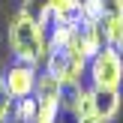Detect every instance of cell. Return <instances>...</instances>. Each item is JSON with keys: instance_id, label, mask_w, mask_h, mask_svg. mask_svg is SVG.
I'll return each mask as SVG.
<instances>
[{"instance_id": "1", "label": "cell", "mask_w": 123, "mask_h": 123, "mask_svg": "<svg viewBox=\"0 0 123 123\" xmlns=\"http://www.w3.org/2000/svg\"><path fill=\"white\" fill-rule=\"evenodd\" d=\"M9 51L15 60L21 63H33L42 69L48 57V33H45V24L30 18L27 12L18 9L9 21Z\"/></svg>"}, {"instance_id": "2", "label": "cell", "mask_w": 123, "mask_h": 123, "mask_svg": "<svg viewBox=\"0 0 123 123\" xmlns=\"http://www.w3.org/2000/svg\"><path fill=\"white\" fill-rule=\"evenodd\" d=\"M42 69L57 75L63 84H81V78L87 75V57L78 48V36L72 45H63V48L48 45V57L42 63Z\"/></svg>"}, {"instance_id": "3", "label": "cell", "mask_w": 123, "mask_h": 123, "mask_svg": "<svg viewBox=\"0 0 123 123\" xmlns=\"http://www.w3.org/2000/svg\"><path fill=\"white\" fill-rule=\"evenodd\" d=\"M90 87H117L123 84V54L111 45H102L93 57L87 60Z\"/></svg>"}, {"instance_id": "4", "label": "cell", "mask_w": 123, "mask_h": 123, "mask_svg": "<svg viewBox=\"0 0 123 123\" xmlns=\"http://www.w3.org/2000/svg\"><path fill=\"white\" fill-rule=\"evenodd\" d=\"M36 81H39V66H33V63H21V60H15L12 66L3 69V84H6V90H9L12 99L33 96Z\"/></svg>"}, {"instance_id": "5", "label": "cell", "mask_w": 123, "mask_h": 123, "mask_svg": "<svg viewBox=\"0 0 123 123\" xmlns=\"http://www.w3.org/2000/svg\"><path fill=\"white\" fill-rule=\"evenodd\" d=\"M102 33H105V45L117 48L123 54V0H105Z\"/></svg>"}, {"instance_id": "6", "label": "cell", "mask_w": 123, "mask_h": 123, "mask_svg": "<svg viewBox=\"0 0 123 123\" xmlns=\"http://www.w3.org/2000/svg\"><path fill=\"white\" fill-rule=\"evenodd\" d=\"M120 105H123V99H120L117 87H93V111H96V117L102 123L117 120Z\"/></svg>"}, {"instance_id": "7", "label": "cell", "mask_w": 123, "mask_h": 123, "mask_svg": "<svg viewBox=\"0 0 123 123\" xmlns=\"http://www.w3.org/2000/svg\"><path fill=\"white\" fill-rule=\"evenodd\" d=\"M105 45V33H102V21H81L78 24V48L84 57H93L99 48Z\"/></svg>"}, {"instance_id": "8", "label": "cell", "mask_w": 123, "mask_h": 123, "mask_svg": "<svg viewBox=\"0 0 123 123\" xmlns=\"http://www.w3.org/2000/svg\"><path fill=\"white\" fill-rule=\"evenodd\" d=\"M66 114H69L72 120L96 117V111H93V87H84V84H81V90L75 93V99H72V105H69Z\"/></svg>"}, {"instance_id": "9", "label": "cell", "mask_w": 123, "mask_h": 123, "mask_svg": "<svg viewBox=\"0 0 123 123\" xmlns=\"http://www.w3.org/2000/svg\"><path fill=\"white\" fill-rule=\"evenodd\" d=\"M51 21H81V0H51Z\"/></svg>"}, {"instance_id": "10", "label": "cell", "mask_w": 123, "mask_h": 123, "mask_svg": "<svg viewBox=\"0 0 123 123\" xmlns=\"http://www.w3.org/2000/svg\"><path fill=\"white\" fill-rule=\"evenodd\" d=\"M33 117H36V96H24L12 102V123H30Z\"/></svg>"}, {"instance_id": "11", "label": "cell", "mask_w": 123, "mask_h": 123, "mask_svg": "<svg viewBox=\"0 0 123 123\" xmlns=\"http://www.w3.org/2000/svg\"><path fill=\"white\" fill-rule=\"evenodd\" d=\"M21 12H27L30 18L48 24L51 21V0H21Z\"/></svg>"}, {"instance_id": "12", "label": "cell", "mask_w": 123, "mask_h": 123, "mask_svg": "<svg viewBox=\"0 0 123 123\" xmlns=\"http://www.w3.org/2000/svg\"><path fill=\"white\" fill-rule=\"evenodd\" d=\"M105 0H81V21H102Z\"/></svg>"}, {"instance_id": "13", "label": "cell", "mask_w": 123, "mask_h": 123, "mask_svg": "<svg viewBox=\"0 0 123 123\" xmlns=\"http://www.w3.org/2000/svg\"><path fill=\"white\" fill-rule=\"evenodd\" d=\"M12 96H9V90H6V84H3V69H0V123H6V120H12Z\"/></svg>"}, {"instance_id": "14", "label": "cell", "mask_w": 123, "mask_h": 123, "mask_svg": "<svg viewBox=\"0 0 123 123\" xmlns=\"http://www.w3.org/2000/svg\"><path fill=\"white\" fill-rule=\"evenodd\" d=\"M75 123H102L99 117H84V120H75Z\"/></svg>"}, {"instance_id": "15", "label": "cell", "mask_w": 123, "mask_h": 123, "mask_svg": "<svg viewBox=\"0 0 123 123\" xmlns=\"http://www.w3.org/2000/svg\"><path fill=\"white\" fill-rule=\"evenodd\" d=\"M30 123H33V120H30Z\"/></svg>"}]
</instances>
